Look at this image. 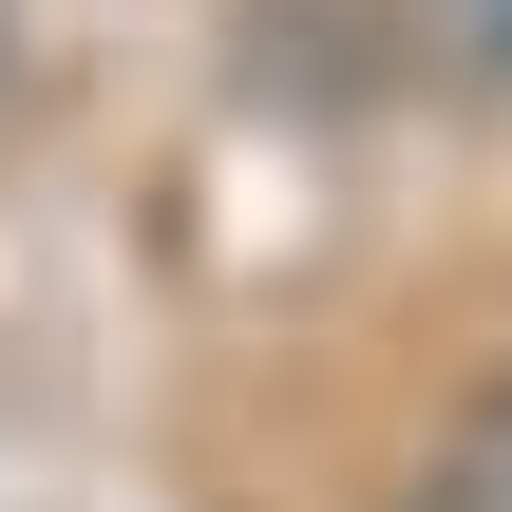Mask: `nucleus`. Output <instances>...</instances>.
Segmentation results:
<instances>
[{
  "mask_svg": "<svg viewBox=\"0 0 512 512\" xmlns=\"http://www.w3.org/2000/svg\"><path fill=\"white\" fill-rule=\"evenodd\" d=\"M418 512H512V380H475L418 456Z\"/></svg>",
  "mask_w": 512,
  "mask_h": 512,
  "instance_id": "obj_1",
  "label": "nucleus"
},
{
  "mask_svg": "<svg viewBox=\"0 0 512 512\" xmlns=\"http://www.w3.org/2000/svg\"><path fill=\"white\" fill-rule=\"evenodd\" d=\"M399 19H418V57L456 95H512V0H399Z\"/></svg>",
  "mask_w": 512,
  "mask_h": 512,
  "instance_id": "obj_2",
  "label": "nucleus"
},
{
  "mask_svg": "<svg viewBox=\"0 0 512 512\" xmlns=\"http://www.w3.org/2000/svg\"><path fill=\"white\" fill-rule=\"evenodd\" d=\"M0 76H19V0H0Z\"/></svg>",
  "mask_w": 512,
  "mask_h": 512,
  "instance_id": "obj_3",
  "label": "nucleus"
}]
</instances>
